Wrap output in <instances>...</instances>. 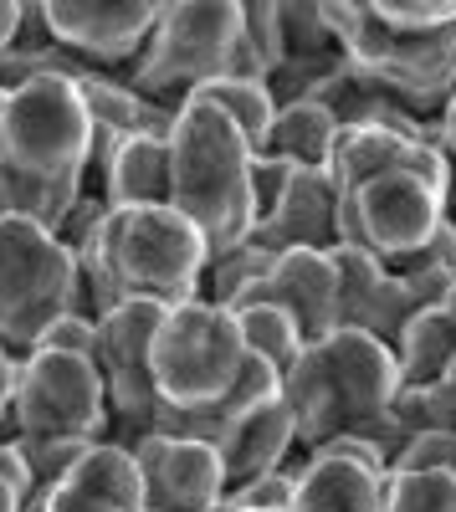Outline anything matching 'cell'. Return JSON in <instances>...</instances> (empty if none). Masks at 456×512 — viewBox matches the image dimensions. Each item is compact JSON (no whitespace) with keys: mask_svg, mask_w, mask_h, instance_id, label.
I'll list each match as a JSON object with an SVG mask.
<instances>
[{"mask_svg":"<svg viewBox=\"0 0 456 512\" xmlns=\"http://www.w3.org/2000/svg\"><path fill=\"white\" fill-rule=\"evenodd\" d=\"M380 512H456V477H441V472L385 477Z\"/></svg>","mask_w":456,"mask_h":512,"instance_id":"f546056e","label":"cell"},{"mask_svg":"<svg viewBox=\"0 0 456 512\" xmlns=\"http://www.w3.org/2000/svg\"><path fill=\"white\" fill-rule=\"evenodd\" d=\"M277 26H282V62L339 52L334 31H328V16H323V0H277Z\"/></svg>","mask_w":456,"mask_h":512,"instance_id":"83f0119b","label":"cell"},{"mask_svg":"<svg viewBox=\"0 0 456 512\" xmlns=\"http://www.w3.org/2000/svg\"><path fill=\"white\" fill-rule=\"evenodd\" d=\"M272 262H277V256H272V251H262L252 236H246L241 246H231V251H216L211 262H205L200 297H205V303H216V308H231V303H236V297H241L246 287H257V282L272 272Z\"/></svg>","mask_w":456,"mask_h":512,"instance_id":"4316f807","label":"cell"},{"mask_svg":"<svg viewBox=\"0 0 456 512\" xmlns=\"http://www.w3.org/2000/svg\"><path fill=\"white\" fill-rule=\"evenodd\" d=\"M16 451L26 456V472L36 482V492H52L72 477V466L82 461V451H88L93 441H62V436H11Z\"/></svg>","mask_w":456,"mask_h":512,"instance_id":"f1b7e54d","label":"cell"},{"mask_svg":"<svg viewBox=\"0 0 456 512\" xmlns=\"http://www.w3.org/2000/svg\"><path fill=\"white\" fill-rule=\"evenodd\" d=\"M236 31L241 0H170V6H159V21L123 82L139 98L180 113L195 88L231 77Z\"/></svg>","mask_w":456,"mask_h":512,"instance_id":"5b68a950","label":"cell"},{"mask_svg":"<svg viewBox=\"0 0 456 512\" xmlns=\"http://www.w3.org/2000/svg\"><path fill=\"white\" fill-rule=\"evenodd\" d=\"M103 200L113 210L170 205V144L149 134L123 139L103 164Z\"/></svg>","mask_w":456,"mask_h":512,"instance_id":"d6986e66","label":"cell"},{"mask_svg":"<svg viewBox=\"0 0 456 512\" xmlns=\"http://www.w3.org/2000/svg\"><path fill=\"white\" fill-rule=\"evenodd\" d=\"M323 16H328V31H334L339 52L349 57V67L364 82H375L385 98H395L416 118L436 123L441 103L456 88V21L405 31V26H385L369 11V0L364 6H354V0H323Z\"/></svg>","mask_w":456,"mask_h":512,"instance_id":"3957f363","label":"cell"},{"mask_svg":"<svg viewBox=\"0 0 456 512\" xmlns=\"http://www.w3.org/2000/svg\"><path fill=\"white\" fill-rule=\"evenodd\" d=\"M93 123L77 98V77H41L0 93V180L16 216L57 231L72 200L88 195Z\"/></svg>","mask_w":456,"mask_h":512,"instance_id":"6da1fadb","label":"cell"},{"mask_svg":"<svg viewBox=\"0 0 456 512\" xmlns=\"http://www.w3.org/2000/svg\"><path fill=\"white\" fill-rule=\"evenodd\" d=\"M410 144L416 139H400L390 128H344L339 144H334V159H328V180L339 185V200H349L359 185L400 169Z\"/></svg>","mask_w":456,"mask_h":512,"instance_id":"7402d4cb","label":"cell"},{"mask_svg":"<svg viewBox=\"0 0 456 512\" xmlns=\"http://www.w3.org/2000/svg\"><path fill=\"white\" fill-rule=\"evenodd\" d=\"M170 205L205 236V251H231L252 236V149L205 103H185L170 134Z\"/></svg>","mask_w":456,"mask_h":512,"instance_id":"7a4b0ae2","label":"cell"},{"mask_svg":"<svg viewBox=\"0 0 456 512\" xmlns=\"http://www.w3.org/2000/svg\"><path fill=\"white\" fill-rule=\"evenodd\" d=\"M0 487H11L21 502H31V497H36V482H31V472H26V456L16 451V441H11V436L0 441Z\"/></svg>","mask_w":456,"mask_h":512,"instance_id":"74e56055","label":"cell"},{"mask_svg":"<svg viewBox=\"0 0 456 512\" xmlns=\"http://www.w3.org/2000/svg\"><path fill=\"white\" fill-rule=\"evenodd\" d=\"M446 221H456V185L446 190Z\"/></svg>","mask_w":456,"mask_h":512,"instance_id":"bcb514c9","label":"cell"},{"mask_svg":"<svg viewBox=\"0 0 456 512\" xmlns=\"http://www.w3.org/2000/svg\"><path fill=\"white\" fill-rule=\"evenodd\" d=\"M67 482L103 497V502H113L118 512H149L144 507V482H139V461H134L129 446H118V441H93L88 451H82V461L72 466Z\"/></svg>","mask_w":456,"mask_h":512,"instance_id":"cb8c5ba5","label":"cell"},{"mask_svg":"<svg viewBox=\"0 0 456 512\" xmlns=\"http://www.w3.org/2000/svg\"><path fill=\"white\" fill-rule=\"evenodd\" d=\"M103 221H108V200L88 190L82 200H72V210L57 221V231H52V236H57L67 251H77V246H88V241L103 231Z\"/></svg>","mask_w":456,"mask_h":512,"instance_id":"e575fe53","label":"cell"},{"mask_svg":"<svg viewBox=\"0 0 456 512\" xmlns=\"http://www.w3.org/2000/svg\"><path fill=\"white\" fill-rule=\"evenodd\" d=\"M339 134H344V123L323 103H287V108H277L272 139H267L262 154L293 164V169H328Z\"/></svg>","mask_w":456,"mask_h":512,"instance_id":"ffe728a7","label":"cell"},{"mask_svg":"<svg viewBox=\"0 0 456 512\" xmlns=\"http://www.w3.org/2000/svg\"><path fill=\"white\" fill-rule=\"evenodd\" d=\"M385 497V477L364 472L354 461L339 456H313L293 477V507L287 512H380Z\"/></svg>","mask_w":456,"mask_h":512,"instance_id":"ac0fdd59","label":"cell"},{"mask_svg":"<svg viewBox=\"0 0 456 512\" xmlns=\"http://www.w3.org/2000/svg\"><path fill=\"white\" fill-rule=\"evenodd\" d=\"M26 512H118V507L103 502V497H93V492H82V487H72V482H62L52 492H36L26 502Z\"/></svg>","mask_w":456,"mask_h":512,"instance_id":"8d00e7d4","label":"cell"},{"mask_svg":"<svg viewBox=\"0 0 456 512\" xmlns=\"http://www.w3.org/2000/svg\"><path fill=\"white\" fill-rule=\"evenodd\" d=\"M385 26H405V31H421V26H446L456 21V0H369Z\"/></svg>","mask_w":456,"mask_h":512,"instance_id":"1f68e13d","label":"cell"},{"mask_svg":"<svg viewBox=\"0 0 456 512\" xmlns=\"http://www.w3.org/2000/svg\"><path fill=\"white\" fill-rule=\"evenodd\" d=\"M98 256L118 287V297H144L159 308H180L190 297H200L205 277V236L180 216L175 205H134V210H113L98 231Z\"/></svg>","mask_w":456,"mask_h":512,"instance_id":"277c9868","label":"cell"},{"mask_svg":"<svg viewBox=\"0 0 456 512\" xmlns=\"http://www.w3.org/2000/svg\"><path fill=\"white\" fill-rule=\"evenodd\" d=\"M185 103H205V108H216L236 134L246 139V149L262 154L267 139H272V123H277V103L267 93V82H246V77H216V82H205V88H195Z\"/></svg>","mask_w":456,"mask_h":512,"instance_id":"603a6c76","label":"cell"},{"mask_svg":"<svg viewBox=\"0 0 456 512\" xmlns=\"http://www.w3.org/2000/svg\"><path fill=\"white\" fill-rule=\"evenodd\" d=\"M36 349L93 359V354H98V323H93V318H82V313H62L47 333H41V344H36Z\"/></svg>","mask_w":456,"mask_h":512,"instance_id":"d590c367","label":"cell"},{"mask_svg":"<svg viewBox=\"0 0 456 512\" xmlns=\"http://www.w3.org/2000/svg\"><path fill=\"white\" fill-rule=\"evenodd\" d=\"M0 512H26V502H21L11 487H0Z\"/></svg>","mask_w":456,"mask_h":512,"instance_id":"7bdbcfd3","label":"cell"},{"mask_svg":"<svg viewBox=\"0 0 456 512\" xmlns=\"http://www.w3.org/2000/svg\"><path fill=\"white\" fill-rule=\"evenodd\" d=\"M446 221V195L421 185L405 169L359 185L339 210V241L369 251L385 272H405L431 246L436 226Z\"/></svg>","mask_w":456,"mask_h":512,"instance_id":"9c48e42d","label":"cell"},{"mask_svg":"<svg viewBox=\"0 0 456 512\" xmlns=\"http://www.w3.org/2000/svg\"><path fill=\"white\" fill-rule=\"evenodd\" d=\"M6 216H16V200H11V190H6V180H0V221Z\"/></svg>","mask_w":456,"mask_h":512,"instance_id":"ee69618b","label":"cell"},{"mask_svg":"<svg viewBox=\"0 0 456 512\" xmlns=\"http://www.w3.org/2000/svg\"><path fill=\"white\" fill-rule=\"evenodd\" d=\"M287 507H293V477L272 472V477H257V482L226 492L221 512H287Z\"/></svg>","mask_w":456,"mask_h":512,"instance_id":"d6a6232c","label":"cell"},{"mask_svg":"<svg viewBox=\"0 0 456 512\" xmlns=\"http://www.w3.org/2000/svg\"><path fill=\"white\" fill-rule=\"evenodd\" d=\"M246 308H282L308 344H318V338H328L339 328L334 256L328 251H282L272 262V272L257 287H246L226 313H246Z\"/></svg>","mask_w":456,"mask_h":512,"instance_id":"5bb4252c","label":"cell"},{"mask_svg":"<svg viewBox=\"0 0 456 512\" xmlns=\"http://www.w3.org/2000/svg\"><path fill=\"white\" fill-rule=\"evenodd\" d=\"M11 436H62V441H108V395L93 359L31 349L16 374Z\"/></svg>","mask_w":456,"mask_h":512,"instance_id":"ba28073f","label":"cell"},{"mask_svg":"<svg viewBox=\"0 0 456 512\" xmlns=\"http://www.w3.org/2000/svg\"><path fill=\"white\" fill-rule=\"evenodd\" d=\"M431 128H436V144H441V154L456 164V88H451V98L441 103V113H436V123H431Z\"/></svg>","mask_w":456,"mask_h":512,"instance_id":"60d3db41","label":"cell"},{"mask_svg":"<svg viewBox=\"0 0 456 512\" xmlns=\"http://www.w3.org/2000/svg\"><path fill=\"white\" fill-rule=\"evenodd\" d=\"M293 451H298V431H293V415H287L282 400H272V405L252 410V415H241L231 431L216 441L221 472H226V492L282 472Z\"/></svg>","mask_w":456,"mask_h":512,"instance_id":"e0dca14e","label":"cell"},{"mask_svg":"<svg viewBox=\"0 0 456 512\" xmlns=\"http://www.w3.org/2000/svg\"><path fill=\"white\" fill-rule=\"evenodd\" d=\"M339 185L328 180V169H293V185L277 200V210L252 226V241L272 256L282 251H334L339 241Z\"/></svg>","mask_w":456,"mask_h":512,"instance_id":"2e32d148","label":"cell"},{"mask_svg":"<svg viewBox=\"0 0 456 512\" xmlns=\"http://www.w3.org/2000/svg\"><path fill=\"white\" fill-rule=\"evenodd\" d=\"M416 262H426V267H441V272H456V221H441V226H436L431 246L416 256ZM416 262H410V267H416Z\"/></svg>","mask_w":456,"mask_h":512,"instance_id":"f35d334b","label":"cell"},{"mask_svg":"<svg viewBox=\"0 0 456 512\" xmlns=\"http://www.w3.org/2000/svg\"><path fill=\"white\" fill-rule=\"evenodd\" d=\"M41 21L72 62L108 72L134 67L159 21V0H41Z\"/></svg>","mask_w":456,"mask_h":512,"instance_id":"8fae6325","label":"cell"},{"mask_svg":"<svg viewBox=\"0 0 456 512\" xmlns=\"http://www.w3.org/2000/svg\"><path fill=\"white\" fill-rule=\"evenodd\" d=\"M323 379L334 384L339 395V410H344V425L349 431H364L390 415L395 395H400V369H395V349H385L380 338L369 333H354V328H334L328 338L308 344ZM344 431V436H349Z\"/></svg>","mask_w":456,"mask_h":512,"instance_id":"4fadbf2b","label":"cell"},{"mask_svg":"<svg viewBox=\"0 0 456 512\" xmlns=\"http://www.w3.org/2000/svg\"><path fill=\"white\" fill-rule=\"evenodd\" d=\"M241 364H246V344H241L236 313L205 303V297L164 308L154 328V354H149L159 415H195L216 405L236 384Z\"/></svg>","mask_w":456,"mask_h":512,"instance_id":"8992f818","label":"cell"},{"mask_svg":"<svg viewBox=\"0 0 456 512\" xmlns=\"http://www.w3.org/2000/svg\"><path fill=\"white\" fill-rule=\"evenodd\" d=\"M421 472L456 477V436H446V431H416V436L405 441V451L390 466V477H421Z\"/></svg>","mask_w":456,"mask_h":512,"instance_id":"4dcf8cb0","label":"cell"},{"mask_svg":"<svg viewBox=\"0 0 456 512\" xmlns=\"http://www.w3.org/2000/svg\"><path fill=\"white\" fill-rule=\"evenodd\" d=\"M441 313H446V318L456 323V282H451V292H446V303H441Z\"/></svg>","mask_w":456,"mask_h":512,"instance_id":"f6af8a7d","label":"cell"},{"mask_svg":"<svg viewBox=\"0 0 456 512\" xmlns=\"http://www.w3.org/2000/svg\"><path fill=\"white\" fill-rule=\"evenodd\" d=\"M456 359V323L441 308L416 313L400 338H395V369H400V390H426L436 384Z\"/></svg>","mask_w":456,"mask_h":512,"instance_id":"44dd1931","label":"cell"},{"mask_svg":"<svg viewBox=\"0 0 456 512\" xmlns=\"http://www.w3.org/2000/svg\"><path fill=\"white\" fill-rule=\"evenodd\" d=\"M236 323H241L246 354L262 359V364L277 369V374H287V369L308 354V338L298 333V323L287 318L282 308H246V313H236Z\"/></svg>","mask_w":456,"mask_h":512,"instance_id":"484cf974","label":"cell"},{"mask_svg":"<svg viewBox=\"0 0 456 512\" xmlns=\"http://www.w3.org/2000/svg\"><path fill=\"white\" fill-rule=\"evenodd\" d=\"M277 67H282V26H277V0H241V31H236L231 77L267 82Z\"/></svg>","mask_w":456,"mask_h":512,"instance_id":"d4e9b609","label":"cell"},{"mask_svg":"<svg viewBox=\"0 0 456 512\" xmlns=\"http://www.w3.org/2000/svg\"><path fill=\"white\" fill-rule=\"evenodd\" d=\"M164 308L129 297L118 303L108 318H98V374H103V395H108V425L118 436V446H134L149 431H159V395H154V374H149V354H154V328H159Z\"/></svg>","mask_w":456,"mask_h":512,"instance_id":"30bf717a","label":"cell"},{"mask_svg":"<svg viewBox=\"0 0 456 512\" xmlns=\"http://www.w3.org/2000/svg\"><path fill=\"white\" fill-rule=\"evenodd\" d=\"M446 379H456V359H451V369H446Z\"/></svg>","mask_w":456,"mask_h":512,"instance_id":"7dc6e473","label":"cell"},{"mask_svg":"<svg viewBox=\"0 0 456 512\" xmlns=\"http://www.w3.org/2000/svg\"><path fill=\"white\" fill-rule=\"evenodd\" d=\"M129 451L139 461L149 512H221L226 507V472H221L216 446L170 436V431H149Z\"/></svg>","mask_w":456,"mask_h":512,"instance_id":"7c38bea8","label":"cell"},{"mask_svg":"<svg viewBox=\"0 0 456 512\" xmlns=\"http://www.w3.org/2000/svg\"><path fill=\"white\" fill-rule=\"evenodd\" d=\"M16 26H21V0H0V62L16 41Z\"/></svg>","mask_w":456,"mask_h":512,"instance_id":"b9f144b4","label":"cell"},{"mask_svg":"<svg viewBox=\"0 0 456 512\" xmlns=\"http://www.w3.org/2000/svg\"><path fill=\"white\" fill-rule=\"evenodd\" d=\"M287 185H293V164H282L272 154H252V216H257V226L277 210Z\"/></svg>","mask_w":456,"mask_h":512,"instance_id":"836d02e7","label":"cell"},{"mask_svg":"<svg viewBox=\"0 0 456 512\" xmlns=\"http://www.w3.org/2000/svg\"><path fill=\"white\" fill-rule=\"evenodd\" d=\"M328 256H334V277H339V328L369 333V338H380L385 349H395L400 328L416 318L400 277L385 272L375 256L354 251V246H334Z\"/></svg>","mask_w":456,"mask_h":512,"instance_id":"9a60e30c","label":"cell"},{"mask_svg":"<svg viewBox=\"0 0 456 512\" xmlns=\"http://www.w3.org/2000/svg\"><path fill=\"white\" fill-rule=\"evenodd\" d=\"M16 374H21V359L0 349V441L11 436V405H16Z\"/></svg>","mask_w":456,"mask_h":512,"instance_id":"ab89813d","label":"cell"},{"mask_svg":"<svg viewBox=\"0 0 456 512\" xmlns=\"http://www.w3.org/2000/svg\"><path fill=\"white\" fill-rule=\"evenodd\" d=\"M72 251L26 216L0 221V349L26 359L41 333L72 313Z\"/></svg>","mask_w":456,"mask_h":512,"instance_id":"52a82bcc","label":"cell"}]
</instances>
